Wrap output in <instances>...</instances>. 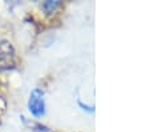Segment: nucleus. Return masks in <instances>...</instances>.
<instances>
[{
	"label": "nucleus",
	"instance_id": "obj_1",
	"mask_svg": "<svg viewBox=\"0 0 150 132\" xmlns=\"http://www.w3.org/2000/svg\"><path fill=\"white\" fill-rule=\"evenodd\" d=\"M28 108L31 113L36 118H40L45 113V104H44V92L39 88H35L31 92L28 100Z\"/></svg>",
	"mask_w": 150,
	"mask_h": 132
},
{
	"label": "nucleus",
	"instance_id": "obj_3",
	"mask_svg": "<svg viewBox=\"0 0 150 132\" xmlns=\"http://www.w3.org/2000/svg\"><path fill=\"white\" fill-rule=\"evenodd\" d=\"M59 6H60V1H45V3L41 4V8L44 9L47 14H51V12H53Z\"/></svg>",
	"mask_w": 150,
	"mask_h": 132
},
{
	"label": "nucleus",
	"instance_id": "obj_2",
	"mask_svg": "<svg viewBox=\"0 0 150 132\" xmlns=\"http://www.w3.org/2000/svg\"><path fill=\"white\" fill-rule=\"evenodd\" d=\"M15 67V51L7 40L0 41V69H9Z\"/></svg>",
	"mask_w": 150,
	"mask_h": 132
}]
</instances>
